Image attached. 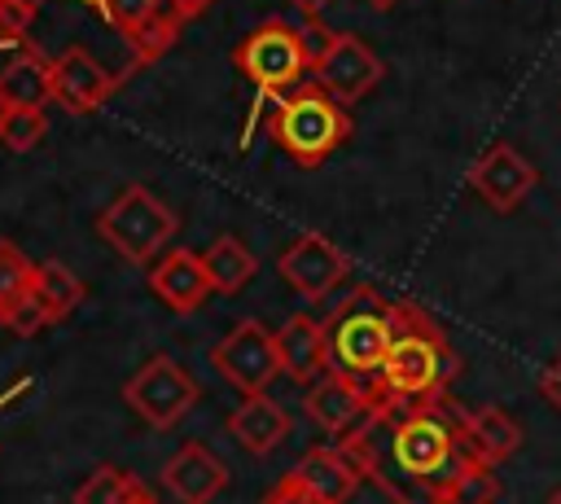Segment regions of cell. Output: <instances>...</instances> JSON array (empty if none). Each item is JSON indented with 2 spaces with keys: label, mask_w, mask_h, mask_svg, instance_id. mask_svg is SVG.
I'll return each mask as SVG.
<instances>
[{
  "label": "cell",
  "mask_w": 561,
  "mask_h": 504,
  "mask_svg": "<svg viewBox=\"0 0 561 504\" xmlns=\"http://www.w3.org/2000/svg\"><path fill=\"white\" fill-rule=\"evenodd\" d=\"M539 394H543V399H548V403L561 412V355H557V359H552V364L539 373Z\"/></svg>",
  "instance_id": "d6a6232c"
},
{
  "label": "cell",
  "mask_w": 561,
  "mask_h": 504,
  "mask_svg": "<svg viewBox=\"0 0 561 504\" xmlns=\"http://www.w3.org/2000/svg\"><path fill=\"white\" fill-rule=\"evenodd\" d=\"M4 324L13 329V333H22V337H35L44 324H53V311L39 302V294L31 289L22 302H13L9 311H4Z\"/></svg>",
  "instance_id": "f1b7e54d"
},
{
  "label": "cell",
  "mask_w": 561,
  "mask_h": 504,
  "mask_svg": "<svg viewBox=\"0 0 561 504\" xmlns=\"http://www.w3.org/2000/svg\"><path fill=\"white\" fill-rule=\"evenodd\" d=\"M377 399H381L377 381H359V377H346V373L329 368L324 377H316L307 386V416L320 429H329L333 438H346L373 412Z\"/></svg>",
  "instance_id": "30bf717a"
},
{
  "label": "cell",
  "mask_w": 561,
  "mask_h": 504,
  "mask_svg": "<svg viewBox=\"0 0 561 504\" xmlns=\"http://www.w3.org/2000/svg\"><path fill=\"white\" fill-rule=\"evenodd\" d=\"M44 136H48V118H44V110H9L4 123H0V145L13 149V153L35 149Z\"/></svg>",
  "instance_id": "4316f807"
},
{
  "label": "cell",
  "mask_w": 561,
  "mask_h": 504,
  "mask_svg": "<svg viewBox=\"0 0 561 504\" xmlns=\"http://www.w3.org/2000/svg\"><path fill=\"white\" fill-rule=\"evenodd\" d=\"M276 272L302 294V298H329L342 280H346V272H351V263H346V254L329 241V237H320V232H307V237H298L280 259H276Z\"/></svg>",
  "instance_id": "7c38bea8"
},
{
  "label": "cell",
  "mask_w": 561,
  "mask_h": 504,
  "mask_svg": "<svg viewBox=\"0 0 561 504\" xmlns=\"http://www.w3.org/2000/svg\"><path fill=\"white\" fill-rule=\"evenodd\" d=\"M333 35H337V31H329V26H320L316 18H311L307 26H298V39H302V53H307V66H316V61L324 57V48L333 44Z\"/></svg>",
  "instance_id": "f546056e"
},
{
  "label": "cell",
  "mask_w": 561,
  "mask_h": 504,
  "mask_svg": "<svg viewBox=\"0 0 561 504\" xmlns=\"http://www.w3.org/2000/svg\"><path fill=\"white\" fill-rule=\"evenodd\" d=\"M0 101L9 110H44L53 101V61L22 44L4 66H0Z\"/></svg>",
  "instance_id": "2e32d148"
},
{
  "label": "cell",
  "mask_w": 561,
  "mask_h": 504,
  "mask_svg": "<svg viewBox=\"0 0 561 504\" xmlns=\"http://www.w3.org/2000/svg\"><path fill=\"white\" fill-rule=\"evenodd\" d=\"M228 429H232V438H237L245 451L267 456V451L289 434V412H285L276 399H267V394L259 390V394H245V399H241V408L228 416Z\"/></svg>",
  "instance_id": "d6986e66"
},
{
  "label": "cell",
  "mask_w": 561,
  "mask_h": 504,
  "mask_svg": "<svg viewBox=\"0 0 561 504\" xmlns=\"http://www.w3.org/2000/svg\"><path fill=\"white\" fill-rule=\"evenodd\" d=\"M298 13H307V18H320L324 9H329V0H289Z\"/></svg>",
  "instance_id": "e575fe53"
},
{
  "label": "cell",
  "mask_w": 561,
  "mask_h": 504,
  "mask_svg": "<svg viewBox=\"0 0 561 504\" xmlns=\"http://www.w3.org/2000/svg\"><path fill=\"white\" fill-rule=\"evenodd\" d=\"M237 66L241 75L259 88V96H276L285 88H294L311 66H307V53H302V39H298V26L272 18L263 22L259 31H250L237 48Z\"/></svg>",
  "instance_id": "8992f818"
},
{
  "label": "cell",
  "mask_w": 561,
  "mask_h": 504,
  "mask_svg": "<svg viewBox=\"0 0 561 504\" xmlns=\"http://www.w3.org/2000/svg\"><path fill=\"white\" fill-rule=\"evenodd\" d=\"M465 438H469V447H473L478 460L504 465L522 447V425L500 403H482V408H469L465 412Z\"/></svg>",
  "instance_id": "ffe728a7"
},
{
  "label": "cell",
  "mask_w": 561,
  "mask_h": 504,
  "mask_svg": "<svg viewBox=\"0 0 561 504\" xmlns=\"http://www.w3.org/2000/svg\"><path fill=\"white\" fill-rule=\"evenodd\" d=\"M548 504H561V482L552 486V495H548Z\"/></svg>",
  "instance_id": "f35d334b"
},
{
  "label": "cell",
  "mask_w": 561,
  "mask_h": 504,
  "mask_svg": "<svg viewBox=\"0 0 561 504\" xmlns=\"http://www.w3.org/2000/svg\"><path fill=\"white\" fill-rule=\"evenodd\" d=\"M364 4H368V9H381V13H386V9H394L399 0H364Z\"/></svg>",
  "instance_id": "8d00e7d4"
},
{
  "label": "cell",
  "mask_w": 561,
  "mask_h": 504,
  "mask_svg": "<svg viewBox=\"0 0 561 504\" xmlns=\"http://www.w3.org/2000/svg\"><path fill=\"white\" fill-rule=\"evenodd\" d=\"M202 259H206L210 280H215V289H219V294H237V289H245V285L254 280V272H259L254 250H250L241 237H232V232L215 237V241H210V250H206Z\"/></svg>",
  "instance_id": "44dd1931"
},
{
  "label": "cell",
  "mask_w": 561,
  "mask_h": 504,
  "mask_svg": "<svg viewBox=\"0 0 561 504\" xmlns=\"http://www.w3.org/2000/svg\"><path fill=\"white\" fill-rule=\"evenodd\" d=\"M162 486L180 504H210L228 486V465L206 447V443H184L167 465H162Z\"/></svg>",
  "instance_id": "9a60e30c"
},
{
  "label": "cell",
  "mask_w": 561,
  "mask_h": 504,
  "mask_svg": "<svg viewBox=\"0 0 561 504\" xmlns=\"http://www.w3.org/2000/svg\"><path fill=\"white\" fill-rule=\"evenodd\" d=\"M4 114H9V105H4V101H0V123H4Z\"/></svg>",
  "instance_id": "ab89813d"
},
{
  "label": "cell",
  "mask_w": 561,
  "mask_h": 504,
  "mask_svg": "<svg viewBox=\"0 0 561 504\" xmlns=\"http://www.w3.org/2000/svg\"><path fill=\"white\" fill-rule=\"evenodd\" d=\"M114 92V75L79 44H70L66 53L53 57V101L66 114H92L110 101Z\"/></svg>",
  "instance_id": "4fadbf2b"
},
{
  "label": "cell",
  "mask_w": 561,
  "mask_h": 504,
  "mask_svg": "<svg viewBox=\"0 0 561 504\" xmlns=\"http://www.w3.org/2000/svg\"><path fill=\"white\" fill-rule=\"evenodd\" d=\"M215 368L224 373L228 386H237L241 394H259L280 377V351H276V333H267L259 320H241L219 346H215Z\"/></svg>",
  "instance_id": "ba28073f"
},
{
  "label": "cell",
  "mask_w": 561,
  "mask_h": 504,
  "mask_svg": "<svg viewBox=\"0 0 561 504\" xmlns=\"http://www.w3.org/2000/svg\"><path fill=\"white\" fill-rule=\"evenodd\" d=\"M131 504H158V500H153V495H149V491H140V495H136V500H131Z\"/></svg>",
  "instance_id": "74e56055"
},
{
  "label": "cell",
  "mask_w": 561,
  "mask_h": 504,
  "mask_svg": "<svg viewBox=\"0 0 561 504\" xmlns=\"http://www.w3.org/2000/svg\"><path fill=\"white\" fill-rule=\"evenodd\" d=\"M495 495H500L495 465H486V460L469 456V460L456 469V478L447 482L443 504H495Z\"/></svg>",
  "instance_id": "603a6c76"
},
{
  "label": "cell",
  "mask_w": 561,
  "mask_h": 504,
  "mask_svg": "<svg viewBox=\"0 0 561 504\" xmlns=\"http://www.w3.org/2000/svg\"><path fill=\"white\" fill-rule=\"evenodd\" d=\"M35 13H26L18 0H0V35H13V39H22V31H26V22H31Z\"/></svg>",
  "instance_id": "1f68e13d"
},
{
  "label": "cell",
  "mask_w": 561,
  "mask_h": 504,
  "mask_svg": "<svg viewBox=\"0 0 561 504\" xmlns=\"http://www.w3.org/2000/svg\"><path fill=\"white\" fill-rule=\"evenodd\" d=\"M381 75H386L381 57H377L359 35H346V31H337L333 44L324 48V57L311 66V79H316L333 101H342V105L368 96V92L381 83Z\"/></svg>",
  "instance_id": "9c48e42d"
},
{
  "label": "cell",
  "mask_w": 561,
  "mask_h": 504,
  "mask_svg": "<svg viewBox=\"0 0 561 504\" xmlns=\"http://www.w3.org/2000/svg\"><path fill=\"white\" fill-rule=\"evenodd\" d=\"M171 4H175V9L184 13V18H197V13H206V9L215 4V0H171Z\"/></svg>",
  "instance_id": "836d02e7"
},
{
  "label": "cell",
  "mask_w": 561,
  "mask_h": 504,
  "mask_svg": "<svg viewBox=\"0 0 561 504\" xmlns=\"http://www.w3.org/2000/svg\"><path fill=\"white\" fill-rule=\"evenodd\" d=\"M324 333H329V368L359 377V381H377L390 355V342H394L390 302L373 285H355L337 302Z\"/></svg>",
  "instance_id": "3957f363"
},
{
  "label": "cell",
  "mask_w": 561,
  "mask_h": 504,
  "mask_svg": "<svg viewBox=\"0 0 561 504\" xmlns=\"http://www.w3.org/2000/svg\"><path fill=\"white\" fill-rule=\"evenodd\" d=\"M390 320H394V342L381 364L377 390L386 399H408V403L443 399L447 381L456 377V351L447 346V333L416 302H390Z\"/></svg>",
  "instance_id": "7a4b0ae2"
},
{
  "label": "cell",
  "mask_w": 561,
  "mask_h": 504,
  "mask_svg": "<svg viewBox=\"0 0 561 504\" xmlns=\"http://www.w3.org/2000/svg\"><path fill=\"white\" fill-rule=\"evenodd\" d=\"M35 289V263L13 245V241H0V320L13 302H22L26 294Z\"/></svg>",
  "instance_id": "484cf974"
},
{
  "label": "cell",
  "mask_w": 561,
  "mask_h": 504,
  "mask_svg": "<svg viewBox=\"0 0 561 504\" xmlns=\"http://www.w3.org/2000/svg\"><path fill=\"white\" fill-rule=\"evenodd\" d=\"M272 136H276V145H280L294 162L316 167V162H324V158L351 136V114H346L342 101H333V96L311 79V83L294 88V92L276 105V114H272Z\"/></svg>",
  "instance_id": "277c9868"
},
{
  "label": "cell",
  "mask_w": 561,
  "mask_h": 504,
  "mask_svg": "<svg viewBox=\"0 0 561 504\" xmlns=\"http://www.w3.org/2000/svg\"><path fill=\"white\" fill-rule=\"evenodd\" d=\"M320 504H346L355 495V486L364 482V473L351 465V456L342 447H311L294 469H289Z\"/></svg>",
  "instance_id": "e0dca14e"
},
{
  "label": "cell",
  "mask_w": 561,
  "mask_h": 504,
  "mask_svg": "<svg viewBox=\"0 0 561 504\" xmlns=\"http://www.w3.org/2000/svg\"><path fill=\"white\" fill-rule=\"evenodd\" d=\"M539 171L530 167V158L513 145H491L473 167H469V188L500 215L517 210L526 202V193L535 188Z\"/></svg>",
  "instance_id": "8fae6325"
},
{
  "label": "cell",
  "mask_w": 561,
  "mask_h": 504,
  "mask_svg": "<svg viewBox=\"0 0 561 504\" xmlns=\"http://www.w3.org/2000/svg\"><path fill=\"white\" fill-rule=\"evenodd\" d=\"M140 478L118 469V465H101L79 491H75V504H131L140 495Z\"/></svg>",
  "instance_id": "cb8c5ba5"
},
{
  "label": "cell",
  "mask_w": 561,
  "mask_h": 504,
  "mask_svg": "<svg viewBox=\"0 0 561 504\" xmlns=\"http://www.w3.org/2000/svg\"><path fill=\"white\" fill-rule=\"evenodd\" d=\"M175 228H180L175 210H171L158 193H149L145 184H127V188L96 215V232H101L123 259H131V263H149L153 254H162L167 241L175 237Z\"/></svg>",
  "instance_id": "5b68a950"
},
{
  "label": "cell",
  "mask_w": 561,
  "mask_h": 504,
  "mask_svg": "<svg viewBox=\"0 0 561 504\" xmlns=\"http://www.w3.org/2000/svg\"><path fill=\"white\" fill-rule=\"evenodd\" d=\"M263 504H320V500H316V495H311L294 473H285V478L263 495Z\"/></svg>",
  "instance_id": "4dcf8cb0"
},
{
  "label": "cell",
  "mask_w": 561,
  "mask_h": 504,
  "mask_svg": "<svg viewBox=\"0 0 561 504\" xmlns=\"http://www.w3.org/2000/svg\"><path fill=\"white\" fill-rule=\"evenodd\" d=\"M351 465L394 504H443L447 482L473 456L465 438V408L447 394L408 403L377 399L373 412L337 443Z\"/></svg>",
  "instance_id": "6da1fadb"
},
{
  "label": "cell",
  "mask_w": 561,
  "mask_h": 504,
  "mask_svg": "<svg viewBox=\"0 0 561 504\" xmlns=\"http://www.w3.org/2000/svg\"><path fill=\"white\" fill-rule=\"evenodd\" d=\"M18 4H22V9H26V13H39V9H44V4H48V0H18Z\"/></svg>",
  "instance_id": "d590c367"
},
{
  "label": "cell",
  "mask_w": 561,
  "mask_h": 504,
  "mask_svg": "<svg viewBox=\"0 0 561 504\" xmlns=\"http://www.w3.org/2000/svg\"><path fill=\"white\" fill-rule=\"evenodd\" d=\"M276 351H280V373H289L294 381H316L329 373V333L311 316H294L289 324H280Z\"/></svg>",
  "instance_id": "ac0fdd59"
},
{
  "label": "cell",
  "mask_w": 561,
  "mask_h": 504,
  "mask_svg": "<svg viewBox=\"0 0 561 504\" xmlns=\"http://www.w3.org/2000/svg\"><path fill=\"white\" fill-rule=\"evenodd\" d=\"M158 4H162V0H105V4H101V18H105L118 35L131 39V35L158 13Z\"/></svg>",
  "instance_id": "83f0119b"
},
{
  "label": "cell",
  "mask_w": 561,
  "mask_h": 504,
  "mask_svg": "<svg viewBox=\"0 0 561 504\" xmlns=\"http://www.w3.org/2000/svg\"><path fill=\"white\" fill-rule=\"evenodd\" d=\"M149 285H153V294H158V298H162L171 311H180V316L197 311V307L206 302V294L215 289L206 259H202L197 250H184V245L167 250V254L153 263Z\"/></svg>",
  "instance_id": "5bb4252c"
},
{
  "label": "cell",
  "mask_w": 561,
  "mask_h": 504,
  "mask_svg": "<svg viewBox=\"0 0 561 504\" xmlns=\"http://www.w3.org/2000/svg\"><path fill=\"white\" fill-rule=\"evenodd\" d=\"M35 294H39V302L53 311V320H66L79 302H83V276L79 272H70L66 263H57V259H48V263H39L35 267Z\"/></svg>",
  "instance_id": "7402d4cb"
},
{
  "label": "cell",
  "mask_w": 561,
  "mask_h": 504,
  "mask_svg": "<svg viewBox=\"0 0 561 504\" xmlns=\"http://www.w3.org/2000/svg\"><path fill=\"white\" fill-rule=\"evenodd\" d=\"M184 22H188V18H184L171 0H162V4H158V13H153V18H149V22L127 39V44H131V53H136L140 61H153V57H162V53L175 44V35H180V26H184Z\"/></svg>",
  "instance_id": "d4e9b609"
},
{
  "label": "cell",
  "mask_w": 561,
  "mask_h": 504,
  "mask_svg": "<svg viewBox=\"0 0 561 504\" xmlns=\"http://www.w3.org/2000/svg\"><path fill=\"white\" fill-rule=\"evenodd\" d=\"M123 399H127V408H131L145 425L171 429V425L184 421V412L197 403V381H193L171 355H153V359H145V364L127 377Z\"/></svg>",
  "instance_id": "52a82bcc"
}]
</instances>
